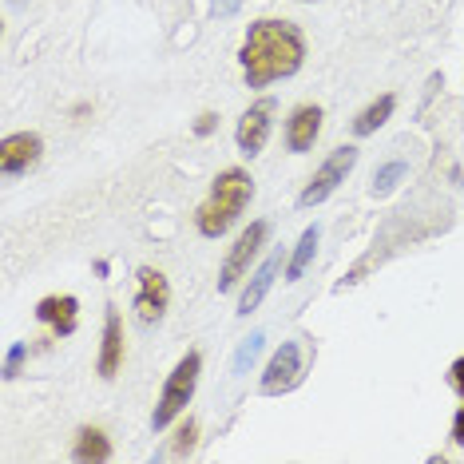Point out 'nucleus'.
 <instances>
[{
  "instance_id": "nucleus-2",
  "label": "nucleus",
  "mask_w": 464,
  "mask_h": 464,
  "mask_svg": "<svg viewBox=\"0 0 464 464\" xmlns=\"http://www.w3.org/2000/svg\"><path fill=\"white\" fill-rule=\"evenodd\" d=\"M250 195H255V179H250L242 167H227L218 171L215 187H210L207 203L198 207L195 223H198V235L203 238H223L230 227L238 223V215L246 210Z\"/></svg>"
},
{
  "instance_id": "nucleus-9",
  "label": "nucleus",
  "mask_w": 464,
  "mask_h": 464,
  "mask_svg": "<svg viewBox=\"0 0 464 464\" xmlns=\"http://www.w3.org/2000/svg\"><path fill=\"white\" fill-rule=\"evenodd\" d=\"M167 302H171V286H167V278L160 270L143 266L140 270V294H135V314H140V322L143 325L163 322Z\"/></svg>"
},
{
  "instance_id": "nucleus-14",
  "label": "nucleus",
  "mask_w": 464,
  "mask_h": 464,
  "mask_svg": "<svg viewBox=\"0 0 464 464\" xmlns=\"http://www.w3.org/2000/svg\"><path fill=\"white\" fill-rule=\"evenodd\" d=\"M72 460L80 464H103L111 460V440L103 429H80L76 445H72Z\"/></svg>"
},
{
  "instance_id": "nucleus-4",
  "label": "nucleus",
  "mask_w": 464,
  "mask_h": 464,
  "mask_svg": "<svg viewBox=\"0 0 464 464\" xmlns=\"http://www.w3.org/2000/svg\"><path fill=\"white\" fill-rule=\"evenodd\" d=\"M353 163H357V147H337V151H330V160H325L318 171H314V179L302 187V195H298V203L302 207H318L325 203L337 187L345 183V175L353 171Z\"/></svg>"
},
{
  "instance_id": "nucleus-5",
  "label": "nucleus",
  "mask_w": 464,
  "mask_h": 464,
  "mask_svg": "<svg viewBox=\"0 0 464 464\" xmlns=\"http://www.w3.org/2000/svg\"><path fill=\"white\" fill-rule=\"evenodd\" d=\"M266 235H270V223H250L246 230L238 235V242L230 246V255L223 262V270H218V294H227V290H235L238 286V278L250 270V262L258 258V250L266 246Z\"/></svg>"
},
{
  "instance_id": "nucleus-1",
  "label": "nucleus",
  "mask_w": 464,
  "mask_h": 464,
  "mask_svg": "<svg viewBox=\"0 0 464 464\" xmlns=\"http://www.w3.org/2000/svg\"><path fill=\"white\" fill-rule=\"evenodd\" d=\"M305 40L290 20H255L242 44V76L246 88H266L274 80H286L302 68Z\"/></svg>"
},
{
  "instance_id": "nucleus-3",
  "label": "nucleus",
  "mask_w": 464,
  "mask_h": 464,
  "mask_svg": "<svg viewBox=\"0 0 464 464\" xmlns=\"http://www.w3.org/2000/svg\"><path fill=\"white\" fill-rule=\"evenodd\" d=\"M198 373H203V353L191 350L187 357H179V365L171 369V377H167L160 401H155V413H151V429L155 432H163L187 405H191L195 385H198Z\"/></svg>"
},
{
  "instance_id": "nucleus-19",
  "label": "nucleus",
  "mask_w": 464,
  "mask_h": 464,
  "mask_svg": "<svg viewBox=\"0 0 464 464\" xmlns=\"http://www.w3.org/2000/svg\"><path fill=\"white\" fill-rule=\"evenodd\" d=\"M24 353H28L24 342H16L13 350H8V357H5V382H13V377L20 373V362H24Z\"/></svg>"
},
{
  "instance_id": "nucleus-18",
  "label": "nucleus",
  "mask_w": 464,
  "mask_h": 464,
  "mask_svg": "<svg viewBox=\"0 0 464 464\" xmlns=\"http://www.w3.org/2000/svg\"><path fill=\"white\" fill-rule=\"evenodd\" d=\"M262 342H266V337H262V330H255V334L246 337V342L238 345V353H235V373H246V365L262 353Z\"/></svg>"
},
{
  "instance_id": "nucleus-6",
  "label": "nucleus",
  "mask_w": 464,
  "mask_h": 464,
  "mask_svg": "<svg viewBox=\"0 0 464 464\" xmlns=\"http://www.w3.org/2000/svg\"><path fill=\"white\" fill-rule=\"evenodd\" d=\"M302 382V345L298 342H282L274 350L266 373H262V393L266 397H278V393H290L294 385Z\"/></svg>"
},
{
  "instance_id": "nucleus-7",
  "label": "nucleus",
  "mask_w": 464,
  "mask_h": 464,
  "mask_svg": "<svg viewBox=\"0 0 464 464\" xmlns=\"http://www.w3.org/2000/svg\"><path fill=\"white\" fill-rule=\"evenodd\" d=\"M40 155H44V140H40L36 131L5 135V143H0V171H5L8 179L28 175L40 163Z\"/></svg>"
},
{
  "instance_id": "nucleus-15",
  "label": "nucleus",
  "mask_w": 464,
  "mask_h": 464,
  "mask_svg": "<svg viewBox=\"0 0 464 464\" xmlns=\"http://www.w3.org/2000/svg\"><path fill=\"white\" fill-rule=\"evenodd\" d=\"M318 238H322V227H318V223L302 230L298 246H294V255H290V262H286V282H298L302 274H305V266H310L314 255H318Z\"/></svg>"
},
{
  "instance_id": "nucleus-20",
  "label": "nucleus",
  "mask_w": 464,
  "mask_h": 464,
  "mask_svg": "<svg viewBox=\"0 0 464 464\" xmlns=\"http://www.w3.org/2000/svg\"><path fill=\"white\" fill-rule=\"evenodd\" d=\"M195 432H198V425H195V420H187V425L179 429V440H175V457H183V452H191V445H195Z\"/></svg>"
},
{
  "instance_id": "nucleus-21",
  "label": "nucleus",
  "mask_w": 464,
  "mask_h": 464,
  "mask_svg": "<svg viewBox=\"0 0 464 464\" xmlns=\"http://www.w3.org/2000/svg\"><path fill=\"white\" fill-rule=\"evenodd\" d=\"M449 382H452V389H457V393L464 397V357H457V362H452V369H449Z\"/></svg>"
},
{
  "instance_id": "nucleus-11",
  "label": "nucleus",
  "mask_w": 464,
  "mask_h": 464,
  "mask_svg": "<svg viewBox=\"0 0 464 464\" xmlns=\"http://www.w3.org/2000/svg\"><path fill=\"white\" fill-rule=\"evenodd\" d=\"M123 365V322H120V310H108V318H103V345H100V377L103 382H111L115 373H120Z\"/></svg>"
},
{
  "instance_id": "nucleus-22",
  "label": "nucleus",
  "mask_w": 464,
  "mask_h": 464,
  "mask_svg": "<svg viewBox=\"0 0 464 464\" xmlns=\"http://www.w3.org/2000/svg\"><path fill=\"white\" fill-rule=\"evenodd\" d=\"M452 445L464 449V405L457 409V417H452Z\"/></svg>"
},
{
  "instance_id": "nucleus-16",
  "label": "nucleus",
  "mask_w": 464,
  "mask_h": 464,
  "mask_svg": "<svg viewBox=\"0 0 464 464\" xmlns=\"http://www.w3.org/2000/svg\"><path fill=\"white\" fill-rule=\"evenodd\" d=\"M393 108H397V100H393V96L373 100V103H369V108H365V111L353 120V135H373V131H377V128H382V123L389 120V115H393Z\"/></svg>"
},
{
  "instance_id": "nucleus-13",
  "label": "nucleus",
  "mask_w": 464,
  "mask_h": 464,
  "mask_svg": "<svg viewBox=\"0 0 464 464\" xmlns=\"http://www.w3.org/2000/svg\"><path fill=\"white\" fill-rule=\"evenodd\" d=\"M278 270H282V250H274V255L262 262L255 274H250V286L242 290V298H238V314H242V318H246V314H255L262 305V298H266L270 286H274V278H278Z\"/></svg>"
},
{
  "instance_id": "nucleus-23",
  "label": "nucleus",
  "mask_w": 464,
  "mask_h": 464,
  "mask_svg": "<svg viewBox=\"0 0 464 464\" xmlns=\"http://www.w3.org/2000/svg\"><path fill=\"white\" fill-rule=\"evenodd\" d=\"M210 131H215V111H203L195 123V135H210Z\"/></svg>"
},
{
  "instance_id": "nucleus-12",
  "label": "nucleus",
  "mask_w": 464,
  "mask_h": 464,
  "mask_svg": "<svg viewBox=\"0 0 464 464\" xmlns=\"http://www.w3.org/2000/svg\"><path fill=\"white\" fill-rule=\"evenodd\" d=\"M76 310H80V302L72 294H52V298H40L36 318L52 325L56 337H68V334H76Z\"/></svg>"
},
{
  "instance_id": "nucleus-8",
  "label": "nucleus",
  "mask_w": 464,
  "mask_h": 464,
  "mask_svg": "<svg viewBox=\"0 0 464 464\" xmlns=\"http://www.w3.org/2000/svg\"><path fill=\"white\" fill-rule=\"evenodd\" d=\"M274 111H278V103H274L270 96H266V100H258L255 108L242 111L238 131H235V140H238V151H242V155H258L262 147H266V140H270V123H274Z\"/></svg>"
},
{
  "instance_id": "nucleus-10",
  "label": "nucleus",
  "mask_w": 464,
  "mask_h": 464,
  "mask_svg": "<svg viewBox=\"0 0 464 464\" xmlns=\"http://www.w3.org/2000/svg\"><path fill=\"white\" fill-rule=\"evenodd\" d=\"M322 135V108L318 103H302V108H294L290 123H286V147L294 155L310 151L314 140Z\"/></svg>"
},
{
  "instance_id": "nucleus-17",
  "label": "nucleus",
  "mask_w": 464,
  "mask_h": 464,
  "mask_svg": "<svg viewBox=\"0 0 464 464\" xmlns=\"http://www.w3.org/2000/svg\"><path fill=\"white\" fill-rule=\"evenodd\" d=\"M405 171H409V167H405V160H393V163H385L382 171L373 175V195H377V198H382V195H389V191H393V187L401 183V179H405Z\"/></svg>"
}]
</instances>
